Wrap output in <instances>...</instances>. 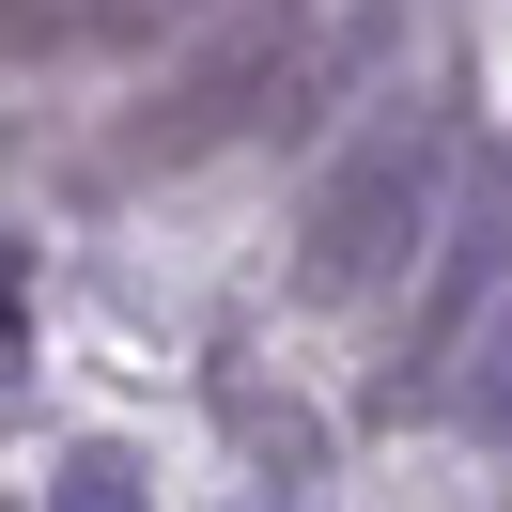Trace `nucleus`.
<instances>
[{
    "instance_id": "nucleus-1",
    "label": "nucleus",
    "mask_w": 512,
    "mask_h": 512,
    "mask_svg": "<svg viewBox=\"0 0 512 512\" xmlns=\"http://www.w3.org/2000/svg\"><path fill=\"white\" fill-rule=\"evenodd\" d=\"M295 47H311V16H295V0H280V16H249V32H233L171 109H140V125H125V171H202L218 140H249L264 109L295 94Z\"/></svg>"
},
{
    "instance_id": "nucleus-2",
    "label": "nucleus",
    "mask_w": 512,
    "mask_h": 512,
    "mask_svg": "<svg viewBox=\"0 0 512 512\" xmlns=\"http://www.w3.org/2000/svg\"><path fill=\"white\" fill-rule=\"evenodd\" d=\"M419 187H435V125H373V156H357L342 187L311 202V249H295V280H311V295H357L388 249H419Z\"/></svg>"
},
{
    "instance_id": "nucleus-3",
    "label": "nucleus",
    "mask_w": 512,
    "mask_h": 512,
    "mask_svg": "<svg viewBox=\"0 0 512 512\" xmlns=\"http://www.w3.org/2000/svg\"><path fill=\"white\" fill-rule=\"evenodd\" d=\"M202 0H0V47H140V32H187Z\"/></svg>"
}]
</instances>
